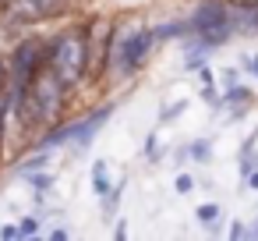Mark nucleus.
Masks as SVG:
<instances>
[{
	"label": "nucleus",
	"mask_w": 258,
	"mask_h": 241,
	"mask_svg": "<svg viewBox=\"0 0 258 241\" xmlns=\"http://www.w3.org/2000/svg\"><path fill=\"white\" fill-rule=\"evenodd\" d=\"M50 68L60 75L64 85H78L89 71V29H71L57 36L50 46Z\"/></svg>",
	"instance_id": "obj_1"
},
{
	"label": "nucleus",
	"mask_w": 258,
	"mask_h": 241,
	"mask_svg": "<svg viewBox=\"0 0 258 241\" xmlns=\"http://www.w3.org/2000/svg\"><path fill=\"white\" fill-rule=\"evenodd\" d=\"M187 29H191V36L202 46L212 50V46H219V43H226L233 36V29H230V8L223 4V0H205V4H198L195 15L187 18Z\"/></svg>",
	"instance_id": "obj_2"
},
{
	"label": "nucleus",
	"mask_w": 258,
	"mask_h": 241,
	"mask_svg": "<svg viewBox=\"0 0 258 241\" xmlns=\"http://www.w3.org/2000/svg\"><path fill=\"white\" fill-rule=\"evenodd\" d=\"M152 43H156L152 29H131L127 36L113 39V46H110V68H113L117 75H135V71L145 64Z\"/></svg>",
	"instance_id": "obj_3"
},
{
	"label": "nucleus",
	"mask_w": 258,
	"mask_h": 241,
	"mask_svg": "<svg viewBox=\"0 0 258 241\" xmlns=\"http://www.w3.org/2000/svg\"><path fill=\"white\" fill-rule=\"evenodd\" d=\"M110 121V107H99L96 114H89V117H82V121H75V124H64V128H53L39 146L43 149H50V146H64V142H75V146H89L92 138H96V131L103 128Z\"/></svg>",
	"instance_id": "obj_4"
},
{
	"label": "nucleus",
	"mask_w": 258,
	"mask_h": 241,
	"mask_svg": "<svg viewBox=\"0 0 258 241\" xmlns=\"http://www.w3.org/2000/svg\"><path fill=\"white\" fill-rule=\"evenodd\" d=\"M92 191H96L99 199H103V195L110 191V177H106V163H103V160H99V163L92 167Z\"/></svg>",
	"instance_id": "obj_5"
},
{
	"label": "nucleus",
	"mask_w": 258,
	"mask_h": 241,
	"mask_svg": "<svg viewBox=\"0 0 258 241\" xmlns=\"http://www.w3.org/2000/svg\"><path fill=\"white\" fill-rule=\"evenodd\" d=\"M152 36H156V39H173V36H191V29H187V22H173V25L152 29Z\"/></svg>",
	"instance_id": "obj_6"
},
{
	"label": "nucleus",
	"mask_w": 258,
	"mask_h": 241,
	"mask_svg": "<svg viewBox=\"0 0 258 241\" xmlns=\"http://www.w3.org/2000/svg\"><path fill=\"white\" fill-rule=\"evenodd\" d=\"M18 234H22V237H32V234H39V220H36V216H22V223H18Z\"/></svg>",
	"instance_id": "obj_7"
},
{
	"label": "nucleus",
	"mask_w": 258,
	"mask_h": 241,
	"mask_svg": "<svg viewBox=\"0 0 258 241\" xmlns=\"http://www.w3.org/2000/svg\"><path fill=\"white\" fill-rule=\"evenodd\" d=\"M202 223H216V216H219V206H198V213H195Z\"/></svg>",
	"instance_id": "obj_8"
},
{
	"label": "nucleus",
	"mask_w": 258,
	"mask_h": 241,
	"mask_svg": "<svg viewBox=\"0 0 258 241\" xmlns=\"http://www.w3.org/2000/svg\"><path fill=\"white\" fill-rule=\"evenodd\" d=\"M209 153H212L209 142H195V146H191V156H195V160H209Z\"/></svg>",
	"instance_id": "obj_9"
},
{
	"label": "nucleus",
	"mask_w": 258,
	"mask_h": 241,
	"mask_svg": "<svg viewBox=\"0 0 258 241\" xmlns=\"http://www.w3.org/2000/svg\"><path fill=\"white\" fill-rule=\"evenodd\" d=\"M191 188H195V177H191V174H180V177H177V191H180V195H187Z\"/></svg>",
	"instance_id": "obj_10"
},
{
	"label": "nucleus",
	"mask_w": 258,
	"mask_h": 241,
	"mask_svg": "<svg viewBox=\"0 0 258 241\" xmlns=\"http://www.w3.org/2000/svg\"><path fill=\"white\" fill-rule=\"evenodd\" d=\"M184 107H187L184 100H180V103H173V107H166V110H163V121H170V117H180V114H184Z\"/></svg>",
	"instance_id": "obj_11"
},
{
	"label": "nucleus",
	"mask_w": 258,
	"mask_h": 241,
	"mask_svg": "<svg viewBox=\"0 0 258 241\" xmlns=\"http://www.w3.org/2000/svg\"><path fill=\"white\" fill-rule=\"evenodd\" d=\"M29 181H32V188H50V174H32L29 170Z\"/></svg>",
	"instance_id": "obj_12"
},
{
	"label": "nucleus",
	"mask_w": 258,
	"mask_h": 241,
	"mask_svg": "<svg viewBox=\"0 0 258 241\" xmlns=\"http://www.w3.org/2000/svg\"><path fill=\"white\" fill-rule=\"evenodd\" d=\"M43 163H46V156H32V160H29V163L22 167V174H29V170H39Z\"/></svg>",
	"instance_id": "obj_13"
},
{
	"label": "nucleus",
	"mask_w": 258,
	"mask_h": 241,
	"mask_svg": "<svg viewBox=\"0 0 258 241\" xmlns=\"http://www.w3.org/2000/svg\"><path fill=\"white\" fill-rule=\"evenodd\" d=\"M0 237H22L18 234V223H4V227H0Z\"/></svg>",
	"instance_id": "obj_14"
},
{
	"label": "nucleus",
	"mask_w": 258,
	"mask_h": 241,
	"mask_svg": "<svg viewBox=\"0 0 258 241\" xmlns=\"http://www.w3.org/2000/svg\"><path fill=\"white\" fill-rule=\"evenodd\" d=\"M8 71H11V68L4 64V57H0V89H4V85H8Z\"/></svg>",
	"instance_id": "obj_15"
},
{
	"label": "nucleus",
	"mask_w": 258,
	"mask_h": 241,
	"mask_svg": "<svg viewBox=\"0 0 258 241\" xmlns=\"http://www.w3.org/2000/svg\"><path fill=\"white\" fill-rule=\"evenodd\" d=\"M198 78H202V85H212V82H216V78H212V71H209L205 64H202V75H198Z\"/></svg>",
	"instance_id": "obj_16"
},
{
	"label": "nucleus",
	"mask_w": 258,
	"mask_h": 241,
	"mask_svg": "<svg viewBox=\"0 0 258 241\" xmlns=\"http://www.w3.org/2000/svg\"><path fill=\"white\" fill-rule=\"evenodd\" d=\"M244 234H251V230H244V223H233L230 227V237H244Z\"/></svg>",
	"instance_id": "obj_17"
},
{
	"label": "nucleus",
	"mask_w": 258,
	"mask_h": 241,
	"mask_svg": "<svg viewBox=\"0 0 258 241\" xmlns=\"http://www.w3.org/2000/svg\"><path fill=\"white\" fill-rule=\"evenodd\" d=\"M247 184H251V188L258 191V170H251V174H247Z\"/></svg>",
	"instance_id": "obj_18"
},
{
	"label": "nucleus",
	"mask_w": 258,
	"mask_h": 241,
	"mask_svg": "<svg viewBox=\"0 0 258 241\" xmlns=\"http://www.w3.org/2000/svg\"><path fill=\"white\" fill-rule=\"evenodd\" d=\"M247 68H251V71L258 75V57H247Z\"/></svg>",
	"instance_id": "obj_19"
},
{
	"label": "nucleus",
	"mask_w": 258,
	"mask_h": 241,
	"mask_svg": "<svg viewBox=\"0 0 258 241\" xmlns=\"http://www.w3.org/2000/svg\"><path fill=\"white\" fill-rule=\"evenodd\" d=\"M251 237H258V223H254V230H251Z\"/></svg>",
	"instance_id": "obj_20"
},
{
	"label": "nucleus",
	"mask_w": 258,
	"mask_h": 241,
	"mask_svg": "<svg viewBox=\"0 0 258 241\" xmlns=\"http://www.w3.org/2000/svg\"><path fill=\"white\" fill-rule=\"evenodd\" d=\"M4 4H8V0H0V8H4Z\"/></svg>",
	"instance_id": "obj_21"
}]
</instances>
